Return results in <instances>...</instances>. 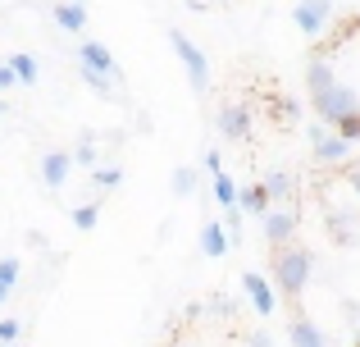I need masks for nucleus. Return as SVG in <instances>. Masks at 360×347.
I'll return each instance as SVG.
<instances>
[{
  "label": "nucleus",
  "mask_w": 360,
  "mask_h": 347,
  "mask_svg": "<svg viewBox=\"0 0 360 347\" xmlns=\"http://www.w3.org/2000/svg\"><path fill=\"white\" fill-rule=\"evenodd\" d=\"M310 275H315V251H310L306 242L292 238L288 247H274V275H269V284H278V293L288 297V302H297V297L306 293Z\"/></svg>",
  "instance_id": "nucleus-1"
},
{
  "label": "nucleus",
  "mask_w": 360,
  "mask_h": 347,
  "mask_svg": "<svg viewBox=\"0 0 360 347\" xmlns=\"http://www.w3.org/2000/svg\"><path fill=\"white\" fill-rule=\"evenodd\" d=\"M169 46H174L178 64L187 69V82H192V92H210V60H205V51L192 42V37L183 32V27H169Z\"/></svg>",
  "instance_id": "nucleus-2"
},
{
  "label": "nucleus",
  "mask_w": 360,
  "mask_h": 347,
  "mask_svg": "<svg viewBox=\"0 0 360 347\" xmlns=\"http://www.w3.org/2000/svg\"><path fill=\"white\" fill-rule=\"evenodd\" d=\"M310 156H315L319 165H328V170H342V165L352 160V142H347L338 128L315 124L310 128Z\"/></svg>",
  "instance_id": "nucleus-3"
},
{
  "label": "nucleus",
  "mask_w": 360,
  "mask_h": 347,
  "mask_svg": "<svg viewBox=\"0 0 360 347\" xmlns=\"http://www.w3.org/2000/svg\"><path fill=\"white\" fill-rule=\"evenodd\" d=\"M260 229H264V242H269V247H288L301 229V210L297 206H269V210L260 215Z\"/></svg>",
  "instance_id": "nucleus-4"
},
{
  "label": "nucleus",
  "mask_w": 360,
  "mask_h": 347,
  "mask_svg": "<svg viewBox=\"0 0 360 347\" xmlns=\"http://www.w3.org/2000/svg\"><path fill=\"white\" fill-rule=\"evenodd\" d=\"M328 18H333V0H297V9H292V23L306 37H324Z\"/></svg>",
  "instance_id": "nucleus-5"
},
{
  "label": "nucleus",
  "mask_w": 360,
  "mask_h": 347,
  "mask_svg": "<svg viewBox=\"0 0 360 347\" xmlns=\"http://www.w3.org/2000/svg\"><path fill=\"white\" fill-rule=\"evenodd\" d=\"M214 124H219V133L229 137V142H246V137H251V110H246L242 101H229V106H219Z\"/></svg>",
  "instance_id": "nucleus-6"
},
{
  "label": "nucleus",
  "mask_w": 360,
  "mask_h": 347,
  "mask_svg": "<svg viewBox=\"0 0 360 347\" xmlns=\"http://www.w3.org/2000/svg\"><path fill=\"white\" fill-rule=\"evenodd\" d=\"M242 293H246V302L255 306V315H274V306H278L274 284L264 275H255V270H246V275H242Z\"/></svg>",
  "instance_id": "nucleus-7"
},
{
  "label": "nucleus",
  "mask_w": 360,
  "mask_h": 347,
  "mask_svg": "<svg viewBox=\"0 0 360 347\" xmlns=\"http://www.w3.org/2000/svg\"><path fill=\"white\" fill-rule=\"evenodd\" d=\"M78 69H91V73H105L110 82H119V64H115V51L101 42H82L78 46Z\"/></svg>",
  "instance_id": "nucleus-8"
},
{
  "label": "nucleus",
  "mask_w": 360,
  "mask_h": 347,
  "mask_svg": "<svg viewBox=\"0 0 360 347\" xmlns=\"http://www.w3.org/2000/svg\"><path fill=\"white\" fill-rule=\"evenodd\" d=\"M324 224H328V233H333L338 247H356V238H360V210H342V206H333V210L324 215Z\"/></svg>",
  "instance_id": "nucleus-9"
},
{
  "label": "nucleus",
  "mask_w": 360,
  "mask_h": 347,
  "mask_svg": "<svg viewBox=\"0 0 360 347\" xmlns=\"http://www.w3.org/2000/svg\"><path fill=\"white\" fill-rule=\"evenodd\" d=\"M73 170H78V165H73V151H46L41 156V183L51 187V192H60Z\"/></svg>",
  "instance_id": "nucleus-10"
},
{
  "label": "nucleus",
  "mask_w": 360,
  "mask_h": 347,
  "mask_svg": "<svg viewBox=\"0 0 360 347\" xmlns=\"http://www.w3.org/2000/svg\"><path fill=\"white\" fill-rule=\"evenodd\" d=\"M288 343H292V347H328L324 329H319V324L310 320V315H301V311L288 320Z\"/></svg>",
  "instance_id": "nucleus-11"
},
{
  "label": "nucleus",
  "mask_w": 360,
  "mask_h": 347,
  "mask_svg": "<svg viewBox=\"0 0 360 347\" xmlns=\"http://www.w3.org/2000/svg\"><path fill=\"white\" fill-rule=\"evenodd\" d=\"M260 183H264V192H269L274 206H292V201H297V174H292V170H269Z\"/></svg>",
  "instance_id": "nucleus-12"
},
{
  "label": "nucleus",
  "mask_w": 360,
  "mask_h": 347,
  "mask_svg": "<svg viewBox=\"0 0 360 347\" xmlns=\"http://www.w3.org/2000/svg\"><path fill=\"white\" fill-rule=\"evenodd\" d=\"M229 247H233V238H229V229H224V220H205L201 224V251L210 260H219V256H229Z\"/></svg>",
  "instance_id": "nucleus-13"
},
{
  "label": "nucleus",
  "mask_w": 360,
  "mask_h": 347,
  "mask_svg": "<svg viewBox=\"0 0 360 347\" xmlns=\"http://www.w3.org/2000/svg\"><path fill=\"white\" fill-rule=\"evenodd\" d=\"M51 14L64 32H82V27H87V5H78V0H55Z\"/></svg>",
  "instance_id": "nucleus-14"
},
{
  "label": "nucleus",
  "mask_w": 360,
  "mask_h": 347,
  "mask_svg": "<svg viewBox=\"0 0 360 347\" xmlns=\"http://www.w3.org/2000/svg\"><path fill=\"white\" fill-rule=\"evenodd\" d=\"M269 192H264V183H246V187H238V210L242 215H264L269 210Z\"/></svg>",
  "instance_id": "nucleus-15"
},
{
  "label": "nucleus",
  "mask_w": 360,
  "mask_h": 347,
  "mask_svg": "<svg viewBox=\"0 0 360 347\" xmlns=\"http://www.w3.org/2000/svg\"><path fill=\"white\" fill-rule=\"evenodd\" d=\"M5 64H9V69H14V78H18V82H23V87H32V82H37V78H41V64H37V60H32V55H23V51H18V55H9V60H5Z\"/></svg>",
  "instance_id": "nucleus-16"
},
{
  "label": "nucleus",
  "mask_w": 360,
  "mask_h": 347,
  "mask_svg": "<svg viewBox=\"0 0 360 347\" xmlns=\"http://www.w3.org/2000/svg\"><path fill=\"white\" fill-rule=\"evenodd\" d=\"M210 187H214V201H219L224 210H233V206H238V183H233V174H214Z\"/></svg>",
  "instance_id": "nucleus-17"
},
{
  "label": "nucleus",
  "mask_w": 360,
  "mask_h": 347,
  "mask_svg": "<svg viewBox=\"0 0 360 347\" xmlns=\"http://www.w3.org/2000/svg\"><path fill=\"white\" fill-rule=\"evenodd\" d=\"M169 192L174 196H192L196 192V170L192 165H178V170L169 174Z\"/></svg>",
  "instance_id": "nucleus-18"
},
{
  "label": "nucleus",
  "mask_w": 360,
  "mask_h": 347,
  "mask_svg": "<svg viewBox=\"0 0 360 347\" xmlns=\"http://www.w3.org/2000/svg\"><path fill=\"white\" fill-rule=\"evenodd\" d=\"M119 183H123L119 165H96V170H91V187H96V192H115Z\"/></svg>",
  "instance_id": "nucleus-19"
},
{
  "label": "nucleus",
  "mask_w": 360,
  "mask_h": 347,
  "mask_svg": "<svg viewBox=\"0 0 360 347\" xmlns=\"http://www.w3.org/2000/svg\"><path fill=\"white\" fill-rule=\"evenodd\" d=\"M96 224H101V206H96V201L73 206V229H78V233H91Z\"/></svg>",
  "instance_id": "nucleus-20"
},
{
  "label": "nucleus",
  "mask_w": 360,
  "mask_h": 347,
  "mask_svg": "<svg viewBox=\"0 0 360 347\" xmlns=\"http://www.w3.org/2000/svg\"><path fill=\"white\" fill-rule=\"evenodd\" d=\"M274 115H278L283 124H292V119H301V106L292 96H274Z\"/></svg>",
  "instance_id": "nucleus-21"
},
{
  "label": "nucleus",
  "mask_w": 360,
  "mask_h": 347,
  "mask_svg": "<svg viewBox=\"0 0 360 347\" xmlns=\"http://www.w3.org/2000/svg\"><path fill=\"white\" fill-rule=\"evenodd\" d=\"M82 73V82H87L91 92H101V96H110V92H115V82L105 78V73H91V69H78Z\"/></svg>",
  "instance_id": "nucleus-22"
},
{
  "label": "nucleus",
  "mask_w": 360,
  "mask_h": 347,
  "mask_svg": "<svg viewBox=\"0 0 360 347\" xmlns=\"http://www.w3.org/2000/svg\"><path fill=\"white\" fill-rule=\"evenodd\" d=\"M73 165H87V170H96V142H78V151H73Z\"/></svg>",
  "instance_id": "nucleus-23"
},
{
  "label": "nucleus",
  "mask_w": 360,
  "mask_h": 347,
  "mask_svg": "<svg viewBox=\"0 0 360 347\" xmlns=\"http://www.w3.org/2000/svg\"><path fill=\"white\" fill-rule=\"evenodd\" d=\"M0 284H5L9 293H14V284H18V260H14V256L0 260Z\"/></svg>",
  "instance_id": "nucleus-24"
},
{
  "label": "nucleus",
  "mask_w": 360,
  "mask_h": 347,
  "mask_svg": "<svg viewBox=\"0 0 360 347\" xmlns=\"http://www.w3.org/2000/svg\"><path fill=\"white\" fill-rule=\"evenodd\" d=\"M18 339H23V324H18V320H0V343H18Z\"/></svg>",
  "instance_id": "nucleus-25"
},
{
  "label": "nucleus",
  "mask_w": 360,
  "mask_h": 347,
  "mask_svg": "<svg viewBox=\"0 0 360 347\" xmlns=\"http://www.w3.org/2000/svg\"><path fill=\"white\" fill-rule=\"evenodd\" d=\"M342 178H347V187L356 192V201H360V160H347L342 165Z\"/></svg>",
  "instance_id": "nucleus-26"
},
{
  "label": "nucleus",
  "mask_w": 360,
  "mask_h": 347,
  "mask_svg": "<svg viewBox=\"0 0 360 347\" xmlns=\"http://www.w3.org/2000/svg\"><path fill=\"white\" fill-rule=\"evenodd\" d=\"M246 347H274V339L264 329H251V334H246Z\"/></svg>",
  "instance_id": "nucleus-27"
},
{
  "label": "nucleus",
  "mask_w": 360,
  "mask_h": 347,
  "mask_svg": "<svg viewBox=\"0 0 360 347\" xmlns=\"http://www.w3.org/2000/svg\"><path fill=\"white\" fill-rule=\"evenodd\" d=\"M205 170H210V178H214V174H224V160H219V151H214V146L205 151Z\"/></svg>",
  "instance_id": "nucleus-28"
},
{
  "label": "nucleus",
  "mask_w": 360,
  "mask_h": 347,
  "mask_svg": "<svg viewBox=\"0 0 360 347\" xmlns=\"http://www.w3.org/2000/svg\"><path fill=\"white\" fill-rule=\"evenodd\" d=\"M9 87H18V78H14V69H9V64H0V92H9Z\"/></svg>",
  "instance_id": "nucleus-29"
},
{
  "label": "nucleus",
  "mask_w": 360,
  "mask_h": 347,
  "mask_svg": "<svg viewBox=\"0 0 360 347\" xmlns=\"http://www.w3.org/2000/svg\"><path fill=\"white\" fill-rule=\"evenodd\" d=\"M5 297H9V288H5V284H0V306H5Z\"/></svg>",
  "instance_id": "nucleus-30"
},
{
  "label": "nucleus",
  "mask_w": 360,
  "mask_h": 347,
  "mask_svg": "<svg viewBox=\"0 0 360 347\" xmlns=\"http://www.w3.org/2000/svg\"><path fill=\"white\" fill-rule=\"evenodd\" d=\"M356 347H360V329H356Z\"/></svg>",
  "instance_id": "nucleus-31"
},
{
  "label": "nucleus",
  "mask_w": 360,
  "mask_h": 347,
  "mask_svg": "<svg viewBox=\"0 0 360 347\" xmlns=\"http://www.w3.org/2000/svg\"><path fill=\"white\" fill-rule=\"evenodd\" d=\"M78 5H87V0H78Z\"/></svg>",
  "instance_id": "nucleus-32"
},
{
  "label": "nucleus",
  "mask_w": 360,
  "mask_h": 347,
  "mask_svg": "<svg viewBox=\"0 0 360 347\" xmlns=\"http://www.w3.org/2000/svg\"><path fill=\"white\" fill-rule=\"evenodd\" d=\"M174 347H183V343H174Z\"/></svg>",
  "instance_id": "nucleus-33"
}]
</instances>
